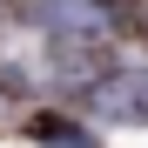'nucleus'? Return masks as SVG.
Instances as JSON below:
<instances>
[{
    "mask_svg": "<svg viewBox=\"0 0 148 148\" xmlns=\"http://www.w3.org/2000/svg\"><path fill=\"white\" fill-rule=\"evenodd\" d=\"M94 108L108 121H148V67H128V74H108L94 88Z\"/></svg>",
    "mask_w": 148,
    "mask_h": 148,
    "instance_id": "obj_1",
    "label": "nucleus"
},
{
    "mask_svg": "<svg viewBox=\"0 0 148 148\" xmlns=\"http://www.w3.org/2000/svg\"><path fill=\"white\" fill-rule=\"evenodd\" d=\"M47 20H54V27H67V34L81 27L88 40H101V34H108V14L94 7V0H47Z\"/></svg>",
    "mask_w": 148,
    "mask_h": 148,
    "instance_id": "obj_2",
    "label": "nucleus"
},
{
    "mask_svg": "<svg viewBox=\"0 0 148 148\" xmlns=\"http://www.w3.org/2000/svg\"><path fill=\"white\" fill-rule=\"evenodd\" d=\"M40 135H47V141H54V148H94L88 135H67V128H54V121H40Z\"/></svg>",
    "mask_w": 148,
    "mask_h": 148,
    "instance_id": "obj_3",
    "label": "nucleus"
}]
</instances>
